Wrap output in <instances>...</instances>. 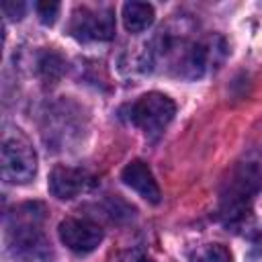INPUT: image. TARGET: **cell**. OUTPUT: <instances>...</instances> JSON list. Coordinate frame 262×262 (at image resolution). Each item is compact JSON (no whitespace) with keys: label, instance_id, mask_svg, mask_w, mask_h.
<instances>
[{"label":"cell","instance_id":"9c48e42d","mask_svg":"<svg viewBox=\"0 0 262 262\" xmlns=\"http://www.w3.org/2000/svg\"><path fill=\"white\" fill-rule=\"evenodd\" d=\"M154 23V6L147 2H127L123 6V25L129 33H141Z\"/></svg>","mask_w":262,"mask_h":262},{"label":"cell","instance_id":"52a82bcc","mask_svg":"<svg viewBox=\"0 0 262 262\" xmlns=\"http://www.w3.org/2000/svg\"><path fill=\"white\" fill-rule=\"evenodd\" d=\"M90 184V176L80 168L55 166L49 174V192L61 201L74 199L84 192Z\"/></svg>","mask_w":262,"mask_h":262},{"label":"cell","instance_id":"3957f363","mask_svg":"<svg viewBox=\"0 0 262 262\" xmlns=\"http://www.w3.org/2000/svg\"><path fill=\"white\" fill-rule=\"evenodd\" d=\"M8 242L14 252V256L27 260V262H49L53 252L51 244L35 223V219H23L16 221L8 229Z\"/></svg>","mask_w":262,"mask_h":262},{"label":"cell","instance_id":"8992f818","mask_svg":"<svg viewBox=\"0 0 262 262\" xmlns=\"http://www.w3.org/2000/svg\"><path fill=\"white\" fill-rule=\"evenodd\" d=\"M57 231H59L61 244L76 254H88L96 250L102 242L100 225L88 219H63Z\"/></svg>","mask_w":262,"mask_h":262},{"label":"cell","instance_id":"4fadbf2b","mask_svg":"<svg viewBox=\"0 0 262 262\" xmlns=\"http://www.w3.org/2000/svg\"><path fill=\"white\" fill-rule=\"evenodd\" d=\"M260 244H262V235H260Z\"/></svg>","mask_w":262,"mask_h":262},{"label":"cell","instance_id":"6da1fadb","mask_svg":"<svg viewBox=\"0 0 262 262\" xmlns=\"http://www.w3.org/2000/svg\"><path fill=\"white\" fill-rule=\"evenodd\" d=\"M260 190H262V164L258 162L239 164L227 178L225 188L221 192V217L227 223L242 221L250 211V203Z\"/></svg>","mask_w":262,"mask_h":262},{"label":"cell","instance_id":"7a4b0ae2","mask_svg":"<svg viewBox=\"0 0 262 262\" xmlns=\"http://www.w3.org/2000/svg\"><path fill=\"white\" fill-rule=\"evenodd\" d=\"M0 168H2V178L6 182L27 184L33 180L37 172V154L25 137L20 135L6 137L2 141Z\"/></svg>","mask_w":262,"mask_h":262},{"label":"cell","instance_id":"8fae6325","mask_svg":"<svg viewBox=\"0 0 262 262\" xmlns=\"http://www.w3.org/2000/svg\"><path fill=\"white\" fill-rule=\"evenodd\" d=\"M35 10L41 18V23L45 25H53V20L57 18V12H59V2H53V0H41L35 4Z\"/></svg>","mask_w":262,"mask_h":262},{"label":"cell","instance_id":"ba28073f","mask_svg":"<svg viewBox=\"0 0 262 262\" xmlns=\"http://www.w3.org/2000/svg\"><path fill=\"white\" fill-rule=\"evenodd\" d=\"M121 180H123L129 188H133L139 196H143L145 201H149V203H158L160 196H162L160 186H158V182H156V178H154L149 166H147L145 162H141V160H135V162L127 164V166L123 168Z\"/></svg>","mask_w":262,"mask_h":262},{"label":"cell","instance_id":"277c9868","mask_svg":"<svg viewBox=\"0 0 262 262\" xmlns=\"http://www.w3.org/2000/svg\"><path fill=\"white\" fill-rule=\"evenodd\" d=\"M174 113L176 104L172 98L160 92H147L131 106V121L145 133H158L172 121Z\"/></svg>","mask_w":262,"mask_h":262},{"label":"cell","instance_id":"30bf717a","mask_svg":"<svg viewBox=\"0 0 262 262\" xmlns=\"http://www.w3.org/2000/svg\"><path fill=\"white\" fill-rule=\"evenodd\" d=\"M190 262H231V254L221 244H207L192 254Z\"/></svg>","mask_w":262,"mask_h":262},{"label":"cell","instance_id":"7c38bea8","mask_svg":"<svg viewBox=\"0 0 262 262\" xmlns=\"http://www.w3.org/2000/svg\"><path fill=\"white\" fill-rule=\"evenodd\" d=\"M2 10L6 12V16H10V18H20L23 16V12H25V4L23 2H4L2 4Z\"/></svg>","mask_w":262,"mask_h":262},{"label":"cell","instance_id":"5b68a950","mask_svg":"<svg viewBox=\"0 0 262 262\" xmlns=\"http://www.w3.org/2000/svg\"><path fill=\"white\" fill-rule=\"evenodd\" d=\"M70 31L74 37L84 41H108L115 37V16L106 8H78L74 12Z\"/></svg>","mask_w":262,"mask_h":262}]
</instances>
